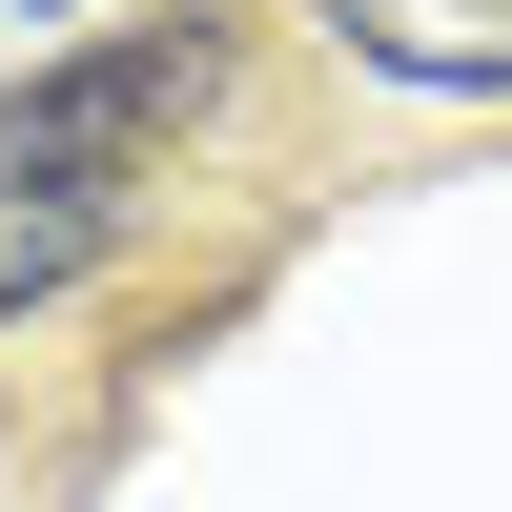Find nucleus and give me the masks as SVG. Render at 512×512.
I'll return each instance as SVG.
<instances>
[{
  "label": "nucleus",
  "instance_id": "nucleus-3",
  "mask_svg": "<svg viewBox=\"0 0 512 512\" xmlns=\"http://www.w3.org/2000/svg\"><path fill=\"white\" fill-rule=\"evenodd\" d=\"M369 82H431V103H512V0H308Z\"/></svg>",
  "mask_w": 512,
  "mask_h": 512
},
{
  "label": "nucleus",
  "instance_id": "nucleus-2",
  "mask_svg": "<svg viewBox=\"0 0 512 512\" xmlns=\"http://www.w3.org/2000/svg\"><path fill=\"white\" fill-rule=\"evenodd\" d=\"M123 226H144V185H103V164H21V144H0V349H21V328L62 308Z\"/></svg>",
  "mask_w": 512,
  "mask_h": 512
},
{
  "label": "nucleus",
  "instance_id": "nucleus-4",
  "mask_svg": "<svg viewBox=\"0 0 512 512\" xmlns=\"http://www.w3.org/2000/svg\"><path fill=\"white\" fill-rule=\"evenodd\" d=\"M21 21H82V0H21Z\"/></svg>",
  "mask_w": 512,
  "mask_h": 512
},
{
  "label": "nucleus",
  "instance_id": "nucleus-1",
  "mask_svg": "<svg viewBox=\"0 0 512 512\" xmlns=\"http://www.w3.org/2000/svg\"><path fill=\"white\" fill-rule=\"evenodd\" d=\"M226 82H246V41H226V21H123V41L21 62L0 144H21V164H103V185H164V164L226 123Z\"/></svg>",
  "mask_w": 512,
  "mask_h": 512
}]
</instances>
